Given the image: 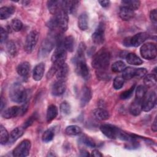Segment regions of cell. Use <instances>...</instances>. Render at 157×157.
Masks as SVG:
<instances>
[{
    "instance_id": "cell-48",
    "label": "cell",
    "mask_w": 157,
    "mask_h": 157,
    "mask_svg": "<svg viewBox=\"0 0 157 157\" xmlns=\"http://www.w3.org/2000/svg\"><path fill=\"white\" fill-rule=\"evenodd\" d=\"M37 117H36V114H33V115H31L30 117H29V118L23 124V128L24 129L25 128H27L28 127L30 126L33 123V122L35 121V120L36 119Z\"/></svg>"
},
{
    "instance_id": "cell-33",
    "label": "cell",
    "mask_w": 157,
    "mask_h": 157,
    "mask_svg": "<svg viewBox=\"0 0 157 157\" xmlns=\"http://www.w3.org/2000/svg\"><path fill=\"white\" fill-rule=\"evenodd\" d=\"M65 132L68 136H77L81 134V128L77 125H70L66 127Z\"/></svg>"
},
{
    "instance_id": "cell-40",
    "label": "cell",
    "mask_w": 157,
    "mask_h": 157,
    "mask_svg": "<svg viewBox=\"0 0 157 157\" xmlns=\"http://www.w3.org/2000/svg\"><path fill=\"white\" fill-rule=\"evenodd\" d=\"M124 83V79L123 78L122 76H117L113 80V88L116 90L121 89Z\"/></svg>"
},
{
    "instance_id": "cell-10",
    "label": "cell",
    "mask_w": 157,
    "mask_h": 157,
    "mask_svg": "<svg viewBox=\"0 0 157 157\" xmlns=\"http://www.w3.org/2000/svg\"><path fill=\"white\" fill-rule=\"evenodd\" d=\"M156 104V93L155 91H150L146 94L142 103V109L144 112L150 111Z\"/></svg>"
},
{
    "instance_id": "cell-28",
    "label": "cell",
    "mask_w": 157,
    "mask_h": 157,
    "mask_svg": "<svg viewBox=\"0 0 157 157\" xmlns=\"http://www.w3.org/2000/svg\"><path fill=\"white\" fill-rule=\"evenodd\" d=\"M78 26L82 31L87 29L88 26V17L86 13H83L78 17Z\"/></svg>"
},
{
    "instance_id": "cell-8",
    "label": "cell",
    "mask_w": 157,
    "mask_h": 157,
    "mask_svg": "<svg viewBox=\"0 0 157 157\" xmlns=\"http://www.w3.org/2000/svg\"><path fill=\"white\" fill-rule=\"evenodd\" d=\"M39 33L36 31H31L26 36L25 43V50L29 54L34 49L39 39Z\"/></svg>"
},
{
    "instance_id": "cell-4",
    "label": "cell",
    "mask_w": 157,
    "mask_h": 157,
    "mask_svg": "<svg viewBox=\"0 0 157 157\" xmlns=\"http://www.w3.org/2000/svg\"><path fill=\"white\" fill-rule=\"evenodd\" d=\"M66 57V50L64 48L63 44H61L58 45V47L55 50L53 54L52 55L51 60L53 63V64L59 66L65 63Z\"/></svg>"
},
{
    "instance_id": "cell-29",
    "label": "cell",
    "mask_w": 157,
    "mask_h": 157,
    "mask_svg": "<svg viewBox=\"0 0 157 157\" xmlns=\"http://www.w3.org/2000/svg\"><path fill=\"white\" fill-rule=\"evenodd\" d=\"M126 59L127 63L131 65L139 66V65H141L143 63L142 60L134 53H128L126 56Z\"/></svg>"
},
{
    "instance_id": "cell-12",
    "label": "cell",
    "mask_w": 157,
    "mask_h": 157,
    "mask_svg": "<svg viewBox=\"0 0 157 157\" xmlns=\"http://www.w3.org/2000/svg\"><path fill=\"white\" fill-rule=\"evenodd\" d=\"M54 40L52 37H48L43 41L39 51L40 55L45 56L52 51L55 45Z\"/></svg>"
},
{
    "instance_id": "cell-55",
    "label": "cell",
    "mask_w": 157,
    "mask_h": 157,
    "mask_svg": "<svg viewBox=\"0 0 157 157\" xmlns=\"http://www.w3.org/2000/svg\"><path fill=\"white\" fill-rule=\"evenodd\" d=\"M80 153V156H89V155H90L89 153H88L87 151L85 150H81Z\"/></svg>"
},
{
    "instance_id": "cell-16",
    "label": "cell",
    "mask_w": 157,
    "mask_h": 157,
    "mask_svg": "<svg viewBox=\"0 0 157 157\" xmlns=\"http://www.w3.org/2000/svg\"><path fill=\"white\" fill-rule=\"evenodd\" d=\"M92 96L91 89L87 86H84L80 93V105L82 107L85 106L91 100Z\"/></svg>"
},
{
    "instance_id": "cell-56",
    "label": "cell",
    "mask_w": 157,
    "mask_h": 157,
    "mask_svg": "<svg viewBox=\"0 0 157 157\" xmlns=\"http://www.w3.org/2000/svg\"><path fill=\"white\" fill-rule=\"evenodd\" d=\"M5 105H6L5 100H4L3 98L1 97V112L2 111V109H4V107H5Z\"/></svg>"
},
{
    "instance_id": "cell-22",
    "label": "cell",
    "mask_w": 157,
    "mask_h": 157,
    "mask_svg": "<svg viewBox=\"0 0 157 157\" xmlns=\"http://www.w3.org/2000/svg\"><path fill=\"white\" fill-rule=\"evenodd\" d=\"M47 5L50 12L55 15L61 9L62 1H48Z\"/></svg>"
},
{
    "instance_id": "cell-5",
    "label": "cell",
    "mask_w": 157,
    "mask_h": 157,
    "mask_svg": "<svg viewBox=\"0 0 157 157\" xmlns=\"http://www.w3.org/2000/svg\"><path fill=\"white\" fill-rule=\"evenodd\" d=\"M140 53L143 58L147 60L153 59L157 54L156 45L151 42L146 43L140 47Z\"/></svg>"
},
{
    "instance_id": "cell-30",
    "label": "cell",
    "mask_w": 157,
    "mask_h": 157,
    "mask_svg": "<svg viewBox=\"0 0 157 157\" xmlns=\"http://www.w3.org/2000/svg\"><path fill=\"white\" fill-rule=\"evenodd\" d=\"M24 134V128L21 127L15 128L12 131L10 132L9 141L12 143L16 141L20 137H21Z\"/></svg>"
},
{
    "instance_id": "cell-31",
    "label": "cell",
    "mask_w": 157,
    "mask_h": 157,
    "mask_svg": "<svg viewBox=\"0 0 157 157\" xmlns=\"http://www.w3.org/2000/svg\"><path fill=\"white\" fill-rule=\"evenodd\" d=\"M145 85L147 87H152L156 85V76L155 74H147L144 78Z\"/></svg>"
},
{
    "instance_id": "cell-24",
    "label": "cell",
    "mask_w": 157,
    "mask_h": 157,
    "mask_svg": "<svg viewBox=\"0 0 157 157\" xmlns=\"http://www.w3.org/2000/svg\"><path fill=\"white\" fill-rule=\"evenodd\" d=\"M58 108L55 105L51 104L50 105L47 110L46 113V120L48 123H50L52 120H53L56 116L58 115Z\"/></svg>"
},
{
    "instance_id": "cell-27",
    "label": "cell",
    "mask_w": 157,
    "mask_h": 157,
    "mask_svg": "<svg viewBox=\"0 0 157 157\" xmlns=\"http://www.w3.org/2000/svg\"><path fill=\"white\" fill-rule=\"evenodd\" d=\"M63 45L66 51H68L69 52H72L74 51L75 45L74 37L72 36H68L66 37L63 40Z\"/></svg>"
},
{
    "instance_id": "cell-6",
    "label": "cell",
    "mask_w": 157,
    "mask_h": 157,
    "mask_svg": "<svg viewBox=\"0 0 157 157\" xmlns=\"http://www.w3.org/2000/svg\"><path fill=\"white\" fill-rule=\"evenodd\" d=\"M31 147V144L30 140L28 139L23 140L13 150V156L16 157L27 156L29 153Z\"/></svg>"
},
{
    "instance_id": "cell-34",
    "label": "cell",
    "mask_w": 157,
    "mask_h": 157,
    "mask_svg": "<svg viewBox=\"0 0 157 157\" xmlns=\"http://www.w3.org/2000/svg\"><path fill=\"white\" fill-rule=\"evenodd\" d=\"M9 135L7 129L2 125H0V142L1 145H5L9 141Z\"/></svg>"
},
{
    "instance_id": "cell-46",
    "label": "cell",
    "mask_w": 157,
    "mask_h": 157,
    "mask_svg": "<svg viewBox=\"0 0 157 157\" xmlns=\"http://www.w3.org/2000/svg\"><path fill=\"white\" fill-rule=\"evenodd\" d=\"M96 75L99 79L102 80H107L110 78V75L106 71H96Z\"/></svg>"
},
{
    "instance_id": "cell-57",
    "label": "cell",
    "mask_w": 157,
    "mask_h": 157,
    "mask_svg": "<svg viewBox=\"0 0 157 157\" xmlns=\"http://www.w3.org/2000/svg\"><path fill=\"white\" fill-rule=\"evenodd\" d=\"M21 2L22 3L23 5L26 6V5H28V4L30 3V1H21Z\"/></svg>"
},
{
    "instance_id": "cell-53",
    "label": "cell",
    "mask_w": 157,
    "mask_h": 157,
    "mask_svg": "<svg viewBox=\"0 0 157 157\" xmlns=\"http://www.w3.org/2000/svg\"><path fill=\"white\" fill-rule=\"evenodd\" d=\"M151 129L153 132H156L157 131V121H156V117H155L152 125H151Z\"/></svg>"
},
{
    "instance_id": "cell-47",
    "label": "cell",
    "mask_w": 157,
    "mask_h": 157,
    "mask_svg": "<svg viewBox=\"0 0 157 157\" xmlns=\"http://www.w3.org/2000/svg\"><path fill=\"white\" fill-rule=\"evenodd\" d=\"M147 74V70L144 67H140V68H136L135 70V77L138 78H142L145 76Z\"/></svg>"
},
{
    "instance_id": "cell-36",
    "label": "cell",
    "mask_w": 157,
    "mask_h": 157,
    "mask_svg": "<svg viewBox=\"0 0 157 157\" xmlns=\"http://www.w3.org/2000/svg\"><path fill=\"white\" fill-rule=\"evenodd\" d=\"M55 136V131L53 128H50L47 129L42 134V141L47 143L52 141Z\"/></svg>"
},
{
    "instance_id": "cell-51",
    "label": "cell",
    "mask_w": 157,
    "mask_h": 157,
    "mask_svg": "<svg viewBox=\"0 0 157 157\" xmlns=\"http://www.w3.org/2000/svg\"><path fill=\"white\" fill-rule=\"evenodd\" d=\"M99 3L100 5L103 7H107L109 5L110 2L107 0H102V1H99Z\"/></svg>"
},
{
    "instance_id": "cell-26",
    "label": "cell",
    "mask_w": 157,
    "mask_h": 157,
    "mask_svg": "<svg viewBox=\"0 0 157 157\" xmlns=\"http://www.w3.org/2000/svg\"><path fill=\"white\" fill-rule=\"evenodd\" d=\"M94 117L99 120H106L109 118V113L103 108H98L93 111Z\"/></svg>"
},
{
    "instance_id": "cell-13",
    "label": "cell",
    "mask_w": 157,
    "mask_h": 157,
    "mask_svg": "<svg viewBox=\"0 0 157 157\" xmlns=\"http://www.w3.org/2000/svg\"><path fill=\"white\" fill-rule=\"evenodd\" d=\"M149 37V34L145 32L139 33L130 37L131 47H137L143 44Z\"/></svg>"
},
{
    "instance_id": "cell-15",
    "label": "cell",
    "mask_w": 157,
    "mask_h": 157,
    "mask_svg": "<svg viewBox=\"0 0 157 157\" xmlns=\"http://www.w3.org/2000/svg\"><path fill=\"white\" fill-rule=\"evenodd\" d=\"M66 86L64 81L57 80L52 87V93L55 96L62 95L66 91Z\"/></svg>"
},
{
    "instance_id": "cell-49",
    "label": "cell",
    "mask_w": 157,
    "mask_h": 157,
    "mask_svg": "<svg viewBox=\"0 0 157 157\" xmlns=\"http://www.w3.org/2000/svg\"><path fill=\"white\" fill-rule=\"evenodd\" d=\"M8 37V33L2 27L1 28V43L4 42Z\"/></svg>"
},
{
    "instance_id": "cell-42",
    "label": "cell",
    "mask_w": 157,
    "mask_h": 157,
    "mask_svg": "<svg viewBox=\"0 0 157 157\" xmlns=\"http://www.w3.org/2000/svg\"><path fill=\"white\" fill-rule=\"evenodd\" d=\"M135 86H136V85H133L129 90H126L124 91V92H123L120 96V98L121 99H123V100H125V99H129L132 96V94H133V92L135 90Z\"/></svg>"
},
{
    "instance_id": "cell-44",
    "label": "cell",
    "mask_w": 157,
    "mask_h": 157,
    "mask_svg": "<svg viewBox=\"0 0 157 157\" xmlns=\"http://www.w3.org/2000/svg\"><path fill=\"white\" fill-rule=\"evenodd\" d=\"M60 111L63 115H69L71 112V107L70 104L66 101L63 102L60 105Z\"/></svg>"
},
{
    "instance_id": "cell-32",
    "label": "cell",
    "mask_w": 157,
    "mask_h": 157,
    "mask_svg": "<svg viewBox=\"0 0 157 157\" xmlns=\"http://www.w3.org/2000/svg\"><path fill=\"white\" fill-rule=\"evenodd\" d=\"M123 6L129 8L133 11L137 10L140 5V2L138 0H124L121 1Z\"/></svg>"
},
{
    "instance_id": "cell-43",
    "label": "cell",
    "mask_w": 157,
    "mask_h": 157,
    "mask_svg": "<svg viewBox=\"0 0 157 157\" xmlns=\"http://www.w3.org/2000/svg\"><path fill=\"white\" fill-rule=\"evenodd\" d=\"M10 26H11L12 29L13 31L18 32V31H20L22 29L23 23L20 20H18L17 18H15L12 20Z\"/></svg>"
},
{
    "instance_id": "cell-45",
    "label": "cell",
    "mask_w": 157,
    "mask_h": 157,
    "mask_svg": "<svg viewBox=\"0 0 157 157\" xmlns=\"http://www.w3.org/2000/svg\"><path fill=\"white\" fill-rule=\"evenodd\" d=\"M127 142L125 144V148L129 150H134L136 149L139 147V144L136 140V139H134L132 140L126 141Z\"/></svg>"
},
{
    "instance_id": "cell-17",
    "label": "cell",
    "mask_w": 157,
    "mask_h": 157,
    "mask_svg": "<svg viewBox=\"0 0 157 157\" xmlns=\"http://www.w3.org/2000/svg\"><path fill=\"white\" fill-rule=\"evenodd\" d=\"M21 108L18 106H12L6 109L2 113V117L6 119H10L20 115Z\"/></svg>"
},
{
    "instance_id": "cell-54",
    "label": "cell",
    "mask_w": 157,
    "mask_h": 157,
    "mask_svg": "<svg viewBox=\"0 0 157 157\" xmlns=\"http://www.w3.org/2000/svg\"><path fill=\"white\" fill-rule=\"evenodd\" d=\"M130 37H128L125 38L123 40V45L126 47H131V44H130Z\"/></svg>"
},
{
    "instance_id": "cell-35",
    "label": "cell",
    "mask_w": 157,
    "mask_h": 157,
    "mask_svg": "<svg viewBox=\"0 0 157 157\" xmlns=\"http://www.w3.org/2000/svg\"><path fill=\"white\" fill-rule=\"evenodd\" d=\"M147 93V87L144 85H139L136 88V99L143 101L146 94Z\"/></svg>"
},
{
    "instance_id": "cell-19",
    "label": "cell",
    "mask_w": 157,
    "mask_h": 157,
    "mask_svg": "<svg viewBox=\"0 0 157 157\" xmlns=\"http://www.w3.org/2000/svg\"><path fill=\"white\" fill-rule=\"evenodd\" d=\"M69 74V67L66 63H63L59 66L56 73V76L58 80L64 81Z\"/></svg>"
},
{
    "instance_id": "cell-1",
    "label": "cell",
    "mask_w": 157,
    "mask_h": 157,
    "mask_svg": "<svg viewBox=\"0 0 157 157\" xmlns=\"http://www.w3.org/2000/svg\"><path fill=\"white\" fill-rule=\"evenodd\" d=\"M86 46L83 42L79 44L77 55L74 59L75 64V71L77 74L81 76L85 80H88L90 78V70L86 63L85 57V51Z\"/></svg>"
},
{
    "instance_id": "cell-52",
    "label": "cell",
    "mask_w": 157,
    "mask_h": 157,
    "mask_svg": "<svg viewBox=\"0 0 157 157\" xmlns=\"http://www.w3.org/2000/svg\"><path fill=\"white\" fill-rule=\"evenodd\" d=\"M91 156H95V157H99V156H102V155L101 154V153L98 150H94L92 151L91 152Z\"/></svg>"
},
{
    "instance_id": "cell-11",
    "label": "cell",
    "mask_w": 157,
    "mask_h": 157,
    "mask_svg": "<svg viewBox=\"0 0 157 157\" xmlns=\"http://www.w3.org/2000/svg\"><path fill=\"white\" fill-rule=\"evenodd\" d=\"M105 25L103 22H100L92 34V40L97 45L102 44L105 39Z\"/></svg>"
},
{
    "instance_id": "cell-37",
    "label": "cell",
    "mask_w": 157,
    "mask_h": 157,
    "mask_svg": "<svg viewBox=\"0 0 157 157\" xmlns=\"http://www.w3.org/2000/svg\"><path fill=\"white\" fill-rule=\"evenodd\" d=\"M135 70L136 68L132 67H125L123 71L122 77L124 80H130L134 77H135Z\"/></svg>"
},
{
    "instance_id": "cell-21",
    "label": "cell",
    "mask_w": 157,
    "mask_h": 157,
    "mask_svg": "<svg viewBox=\"0 0 157 157\" xmlns=\"http://www.w3.org/2000/svg\"><path fill=\"white\" fill-rule=\"evenodd\" d=\"M31 70V66L30 64L27 62L25 61L19 64L17 67V72L20 76L23 77H26L28 76Z\"/></svg>"
},
{
    "instance_id": "cell-14",
    "label": "cell",
    "mask_w": 157,
    "mask_h": 157,
    "mask_svg": "<svg viewBox=\"0 0 157 157\" xmlns=\"http://www.w3.org/2000/svg\"><path fill=\"white\" fill-rule=\"evenodd\" d=\"M78 1H62L61 9L67 14L74 13L79 5Z\"/></svg>"
},
{
    "instance_id": "cell-50",
    "label": "cell",
    "mask_w": 157,
    "mask_h": 157,
    "mask_svg": "<svg viewBox=\"0 0 157 157\" xmlns=\"http://www.w3.org/2000/svg\"><path fill=\"white\" fill-rule=\"evenodd\" d=\"M150 18L151 20V21L154 23H156L157 21V12H156V9H153L150 11Z\"/></svg>"
},
{
    "instance_id": "cell-38",
    "label": "cell",
    "mask_w": 157,
    "mask_h": 157,
    "mask_svg": "<svg viewBox=\"0 0 157 157\" xmlns=\"http://www.w3.org/2000/svg\"><path fill=\"white\" fill-rule=\"evenodd\" d=\"M126 64L122 61H117L113 63L112 65L111 69L113 72H121L125 69Z\"/></svg>"
},
{
    "instance_id": "cell-2",
    "label": "cell",
    "mask_w": 157,
    "mask_h": 157,
    "mask_svg": "<svg viewBox=\"0 0 157 157\" xmlns=\"http://www.w3.org/2000/svg\"><path fill=\"white\" fill-rule=\"evenodd\" d=\"M110 55L109 52L102 48L93 56L91 64L96 71H106L110 63Z\"/></svg>"
},
{
    "instance_id": "cell-7",
    "label": "cell",
    "mask_w": 157,
    "mask_h": 157,
    "mask_svg": "<svg viewBox=\"0 0 157 157\" xmlns=\"http://www.w3.org/2000/svg\"><path fill=\"white\" fill-rule=\"evenodd\" d=\"M56 28L59 29L62 32H64L67 29L69 18L68 14L64 10L61 9L56 15L53 17Z\"/></svg>"
},
{
    "instance_id": "cell-39",
    "label": "cell",
    "mask_w": 157,
    "mask_h": 157,
    "mask_svg": "<svg viewBox=\"0 0 157 157\" xmlns=\"http://www.w3.org/2000/svg\"><path fill=\"white\" fill-rule=\"evenodd\" d=\"M6 48H7V52L10 56H13L17 54V49L16 45L13 42V41L12 40L8 41L6 44Z\"/></svg>"
},
{
    "instance_id": "cell-18",
    "label": "cell",
    "mask_w": 157,
    "mask_h": 157,
    "mask_svg": "<svg viewBox=\"0 0 157 157\" xmlns=\"http://www.w3.org/2000/svg\"><path fill=\"white\" fill-rule=\"evenodd\" d=\"M119 16L122 20L129 21L134 16V12L129 8L123 6L120 8Z\"/></svg>"
},
{
    "instance_id": "cell-20",
    "label": "cell",
    "mask_w": 157,
    "mask_h": 157,
    "mask_svg": "<svg viewBox=\"0 0 157 157\" xmlns=\"http://www.w3.org/2000/svg\"><path fill=\"white\" fill-rule=\"evenodd\" d=\"M45 64L43 63L37 64L34 68L33 72V78L36 81L40 80L44 74Z\"/></svg>"
},
{
    "instance_id": "cell-9",
    "label": "cell",
    "mask_w": 157,
    "mask_h": 157,
    "mask_svg": "<svg viewBox=\"0 0 157 157\" xmlns=\"http://www.w3.org/2000/svg\"><path fill=\"white\" fill-rule=\"evenodd\" d=\"M100 130L107 137L114 139L118 138V134L121 129L112 124H104L101 126Z\"/></svg>"
},
{
    "instance_id": "cell-41",
    "label": "cell",
    "mask_w": 157,
    "mask_h": 157,
    "mask_svg": "<svg viewBox=\"0 0 157 157\" xmlns=\"http://www.w3.org/2000/svg\"><path fill=\"white\" fill-rule=\"evenodd\" d=\"M80 139L82 142L88 147H90L91 148L96 147L95 142L91 137L87 136L86 135H82L80 137Z\"/></svg>"
},
{
    "instance_id": "cell-3",
    "label": "cell",
    "mask_w": 157,
    "mask_h": 157,
    "mask_svg": "<svg viewBox=\"0 0 157 157\" xmlns=\"http://www.w3.org/2000/svg\"><path fill=\"white\" fill-rule=\"evenodd\" d=\"M9 96L13 102L17 103L25 102L28 100V91L21 84L15 83L10 88Z\"/></svg>"
},
{
    "instance_id": "cell-25",
    "label": "cell",
    "mask_w": 157,
    "mask_h": 157,
    "mask_svg": "<svg viewBox=\"0 0 157 157\" xmlns=\"http://www.w3.org/2000/svg\"><path fill=\"white\" fill-rule=\"evenodd\" d=\"M15 12L13 6H4L0 9V19L3 20L9 18Z\"/></svg>"
},
{
    "instance_id": "cell-23",
    "label": "cell",
    "mask_w": 157,
    "mask_h": 157,
    "mask_svg": "<svg viewBox=\"0 0 157 157\" xmlns=\"http://www.w3.org/2000/svg\"><path fill=\"white\" fill-rule=\"evenodd\" d=\"M142 101L135 99V100L131 103L129 107V112L134 116H137L141 113Z\"/></svg>"
}]
</instances>
